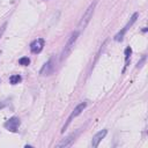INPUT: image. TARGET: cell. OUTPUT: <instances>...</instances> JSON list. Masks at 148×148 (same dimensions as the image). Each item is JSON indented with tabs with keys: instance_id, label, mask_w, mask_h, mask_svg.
Wrapping results in <instances>:
<instances>
[{
	"instance_id": "6da1fadb",
	"label": "cell",
	"mask_w": 148,
	"mask_h": 148,
	"mask_svg": "<svg viewBox=\"0 0 148 148\" xmlns=\"http://www.w3.org/2000/svg\"><path fill=\"white\" fill-rule=\"evenodd\" d=\"M96 5H97V0H95L94 3H92V4L89 5V7L86 9V12L83 13V15H82V17H81V20H80V22H79V25H78V29H79V30H82V29H84V28L88 26V23L90 22V20L93 19V15H94Z\"/></svg>"
},
{
	"instance_id": "7a4b0ae2",
	"label": "cell",
	"mask_w": 148,
	"mask_h": 148,
	"mask_svg": "<svg viewBox=\"0 0 148 148\" xmlns=\"http://www.w3.org/2000/svg\"><path fill=\"white\" fill-rule=\"evenodd\" d=\"M79 35H80L79 30H75V31H73V33L71 34V36L68 37L66 44H65V48H64V50H62V52H61V57H60V60H61V61L65 60V59L68 57V54L72 52L75 42H76V39H78V37H79Z\"/></svg>"
},
{
	"instance_id": "3957f363",
	"label": "cell",
	"mask_w": 148,
	"mask_h": 148,
	"mask_svg": "<svg viewBox=\"0 0 148 148\" xmlns=\"http://www.w3.org/2000/svg\"><path fill=\"white\" fill-rule=\"evenodd\" d=\"M86 107H87V102H82V103H80V104H78V105H76L75 109L72 111V113H71V115H70V117L67 118V121L65 123V125L62 126V130H61V132H62V133H64V132L66 131V129L70 126V124L72 123V120H73L75 117H78L79 115H81V113H82V111H83L84 109H86Z\"/></svg>"
},
{
	"instance_id": "277c9868",
	"label": "cell",
	"mask_w": 148,
	"mask_h": 148,
	"mask_svg": "<svg viewBox=\"0 0 148 148\" xmlns=\"http://www.w3.org/2000/svg\"><path fill=\"white\" fill-rule=\"evenodd\" d=\"M138 17H139V13H134V14L131 16L130 21H129L127 23H126V26H125V27H124V28H123V29H121V30H120V31H119V33L113 37V39H115L116 42H120V40L123 39L124 35L126 34V31H127V30H129V29H130V28L135 23V21H137Z\"/></svg>"
},
{
	"instance_id": "5b68a950",
	"label": "cell",
	"mask_w": 148,
	"mask_h": 148,
	"mask_svg": "<svg viewBox=\"0 0 148 148\" xmlns=\"http://www.w3.org/2000/svg\"><path fill=\"white\" fill-rule=\"evenodd\" d=\"M54 70H56V62H54V57H52V58H50V59L45 62L44 66L42 67V70H40V75L48 76V75L52 74Z\"/></svg>"
},
{
	"instance_id": "8992f818",
	"label": "cell",
	"mask_w": 148,
	"mask_h": 148,
	"mask_svg": "<svg viewBox=\"0 0 148 148\" xmlns=\"http://www.w3.org/2000/svg\"><path fill=\"white\" fill-rule=\"evenodd\" d=\"M20 124H21V121H20V119L17 117H12L11 119H8L5 123L4 126L11 132H16L17 129H19V126H20Z\"/></svg>"
},
{
	"instance_id": "52a82bcc",
	"label": "cell",
	"mask_w": 148,
	"mask_h": 148,
	"mask_svg": "<svg viewBox=\"0 0 148 148\" xmlns=\"http://www.w3.org/2000/svg\"><path fill=\"white\" fill-rule=\"evenodd\" d=\"M44 43H45V40H44L43 38H37V39H35L33 43L30 44V51H31L33 53H35V54L39 53L42 50H43V48H44Z\"/></svg>"
},
{
	"instance_id": "ba28073f",
	"label": "cell",
	"mask_w": 148,
	"mask_h": 148,
	"mask_svg": "<svg viewBox=\"0 0 148 148\" xmlns=\"http://www.w3.org/2000/svg\"><path fill=\"white\" fill-rule=\"evenodd\" d=\"M78 134H79V131H76L75 133H72V134L68 135L66 139H64L61 142H59V143L57 145V148H64V147H68V146H71V145L75 141V138L78 137Z\"/></svg>"
},
{
	"instance_id": "9c48e42d",
	"label": "cell",
	"mask_w": 148,
	"mask_h": 148,
	"mask_svg": "<svg viewBox=\"0 0 148 148\" xmlns=\"http://www.w3.org/2000/svg\"><path fill=\"white\" fill-rule=\"evenodd\" d=\"M107 133H108V131L107 130H102V131H100V132H97L94 137H93V140H92V147H97L98 145H100V142L105 138V135H107Z\"/></svg>"
},
{
	"instance_id": "30bf717a",
	"label": "cell",
	"mask_w": 148,
	"mask_h": 148,
	"mask_svg": "<svg viewBox=\"0 0 148 148\" xmlns=\"http://www.w3.org/2000/svg\"><path fill=\"white\" fill-rule=\"evenodd\" d=\"M21 80H22V78H21L19 74H15V75H12L11 78H9V82L12 83V84H16V83H19V82H21Z\"/></svg>"
},
{
	"instance_id": "8fae6325",
	"label": "cell",
	"mask_w": 148,
	"mask_h": 148,
	"mask_svg": "<svg viewBox=\"0 0 148 148\" xmlns=\"http://www.w3.org/2000/svg\"><path fill=\"white\" fill-rule=\"evenodd\" d=\"M131 54H132V49L130 46H127L125 49V62H126L125 66H127V62H129V59H130Z\"/></svg>"
},
{
	"instance_id": "7c38bea8",
	"label": "cell",
	"mask_w": 148,
	"mask_h": 148,
	"mask_svg": "<svg viewBox=\"0 0 148 148\" xmlns=\"http://www.w3.org/2000/svg\"><path fill=\"white\" fill-rule=\"evenodd\" d=\"M19 64L22 65V66H28L30 64V59L28 57H22L19 59Z\"/></svg>"
},
{
	"instance_id": "4fadbf2b",
	"label": "cell",
	"mask_w": 148,
	"mask_h": 148,
	"mask_svg": "<svg viewBox=\"0 0 148 148\" xmlns=\"http://www.w3.org/2000/svg\"><path fill=\"white\" fill-rule=\"evenodd\" d=\"M6 28H7V22H5L1 27H0V39H1V37H3L4 33H5V30H6Z\"/></svg>"
},
{
	"instance_id": "5bb4252c",
	"label": "cell",
	"mask_w": 148,
	"mask_h": 148,
	"mask_svg": "<svg viewBox=\"0 0 148 148\" xmlns=\"http://www.w3.org/2000/svg\"><path fill=\"white\" fill-rule=\"evenodd\" d=\"M145 60H146V56H145V57H143V58H142V59H141V61H140V62H138V66H137V67H138V68H139V67H141V66H142V64H143V62H145Z\"/></svg>"
},
{
	"instance_id": "9a60e30c",
	"label": "cell",
	"mask_w": 148,
	"mask_h": 148,
	"mask_svg": "<svg viewBox=\"0 0 148 148\" xmlns=\"http://www.w3.org/2000/svg\"><path fill=\"white\" fill-rule=\"evenodd\" d=\"M6 107V102H3V103H0V110H1L3 108Z\"/></svg>"
},
{
	"instance_id": "2e32d148",
	"label": "cell",
	"mask_w": 148,
	"mask_h": 148,
	"mask_svg": "<svg viewBox=\"0 0 148 148\" xmlns=\"http://www.w3.org/2000/svg\"><path fill=\"white\" fill-rule=\"evenodd\" d=\"M0 83H1V80H0Z\"/></svg>"
},
{
	"instance_id": "e0dca14e",
	"label": "cell",
	"mask_w": 148,
	"mask_h": 148,
	"mask_svg": "<svg viewBox=\"0 0 148 148\" xmlns=\"http://www.w3.org/2000/svg\"><path fill=\"white\" fill-rule=\"evenodd\" d=\"M0 54H1V51H0Z\"/></svg>"
}]
</instances>
